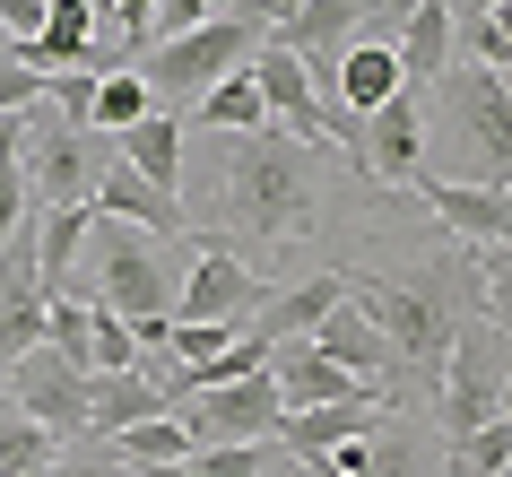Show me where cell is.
Returning <instances> with one entry per match:
<instances>
[{
	"label": "cell",
	"mask_w": 512,
	"mask_h": 477,
	"mask_svg": "<svg viewBox=\"0 0 512 477\" xmlns=\"http://www.w3.org/2000/svg\"><path fill=\"white\" fill-rule=\"evenodd\" d=\"M270 382H278V399H287V408H330V399H382L374 382L339 373L313 339H278V347H270ZM382 408H391V399H382Z\"/></svg>",
	"instance_id": "13"
},
{
	"label": "cell",
	"mask_w": 512,
	"mask_h": 477,
	"mask_svg": "<svg viewBox=\"0 0 512 477\" xmlns=\"http://www.w3.org/2000/svg\"><path fill=\"white\" fill-rule=\"evenodd\" d=\"M53 451H61V434H44L35 417H18V408L0 399V477H35V469H53Z\"/></svg>",
	"instance_id": "23"
},
{
	"label": "cell",
	"mask_w": 512,
	"mask_h": 477,
	"mask_svg": "<svg viewBox=\"0 0 512 477\" xmlns=\"http://www.w3.org/2000/svg\"><path fill=\"white\" fill-rule=\"evenodd\" d=\"M44 27V0H0V44H27Z\"/></svg>",
	"instance_id": "32"
},
{
	"label": "cell",
	"mask_w": 512,
	"mask_h": 477,
	"mask_svg": "<svg viewBox=\"0 0 512 477\" xmlns=\"http://www.w3.org/2000/svg\"><path fill=\"white\" fill-rule=\"evenodd\" d=\"M139 113H157V96H148V87H139V70H105V79H96V131H131Z\"/></svg>",
	"instance_id": "26"
},
{
	"label": "cell",
	"mask_w": 512,
	"mask_h": 477,
	"mask_svg": "<svg viewBox=\"0 0 512 477\" xmlns=\"http://www.w3.org/2000/svg\"><path fill=\"white\" fill-rule=\"evenodd\" d=\"M53 477H139V469H122V460H113L96 434H79L70 451H53Z\"/></svg>",
	"instance_id": "31"
},
{
	"label": "cell",
	"mask_w": 512,
	"mask_h": 477,
	"mask_svg": "<svg viewBox=\"0 0 512 477\" xmlns=\"http://www.w3.org/2000/svg\"><path fill=\"white\" fill-rule=\"evenodd\" d=\"M252 44H261V27L243 18V9H226V18H209V27H191V35H165V44H148V53L131 61L139 87L148 96H174V105H200L226 70H243L252 61Z\"/></svg>",
	"instance_id": "3"
},
{
	"label": "cell",
	"mask_w": 512,
	"mask_h": 477,
	"mask_svg": "<svg viewBox=\"0 0 512 477\" xmlns=\"http://www.w3.org/2000/svg\"><path fill=\"white\" fill-rule=\"evenodd\" d=\"M243 79H252V96H261V113H270V131H287V139H322V105H313V79H304V61H296V53L252 44Z\"/></svg>",
	"instance_id": "12"
},
{
	"label": "cell",
	"mask_w": 512,
	"mask_h": 477,
	"mask_svg": "<svg viewBox=\"0 0 512 477\" xmlns=\"http://www.w3.org/2000/svg\"><path fill=\"white\" fill-rule=\"evenodd\" d=\"M313 347H322L339 373H356V382H374L382 399H391V347H382V330L348 304V287H339V304H330L322 321H313Z\"/></svg>",
	"instance_id": "15"
},
{
	"label": "cell",
	"mask_w": 512,
	"mask_h": 477,
	"mask_svg": "<svg viewBox=\"0 0 512 477\" xmlns=\"http://www.w3.org/2000/svg\"><path fill=\"white\" fill-rule=\"evenodd\" d=\"M105 451L122 460V469H165V460L191 451V434L174 417H139V425H122V434H105Z\"/></svg>",
	"instance_id": "22"
},
{
	"label": "cell",
	"mask_w": 512,
	"mask_h": 477,
	"mask_svg": "<svg viewBox=\"0 0 512 477\" xmlns=\"http://www.w3.org/2000/svg\"><path fill=\"white\" fill-rule=\"evenodd\" d=\"M356 157H365V183L382 191H408L426 174V96H391V105L365 113L356 131Z\"/></svg>",
	"instance_id": "10"
},
{
	"label": "cell",
	"mask_w": 512,
	"mask_h": 477,
	"mask_svg": "<svg viewBox=\"0 0 512 477\" xmlns=\"http://www.w3.org/2000/svg\"><path fill=\"white\" fill-rule=\"evenodd\" d=\"M183 148H191V122H174V113H139L131 131H113V157L139 183H157L165 200H183Z\"/></svg>",
	"instance_id": "16"
},
{
	"label": "cell",
	"mask_w": 512,
	"mask_h": 477,
	"mask_svg": "<svg viewBox=\"0 0 512 477\" xmlns=\"http://www.w3.org/2000/svg\"><path fill=\"white\" fill-rule=\"evenodd\" d=\"M139 417H174L165 391L148 382V365H131V373H87V434H96V443L122 434V425H139Z\"/></svg>",
	"instance_id": "20"
},
{
	"label": "cell",
	"mask_w": 512,
	"mask_h": 477,
	"mask_svg": "<svg viewBox=\"0 0 512 477\" xmlns=\"http://www.w3.org/2000/svg\"><path fill=\"white\" fill-rule=\"evenodd\" d=\"M87 243H96V252H87V269H96V304H105L113 321H131V330L174 321V269L157 261V235L96 217V226H87Z\"/></svg>",
	"instance_id": "4"
},
{
	"label": "cell",
	"mask_w": 512,
	"mask_h": 477,
	"mask_svg": "<svg viewBox=\"0 0 512 477\" xmlns=\"http://www.w3.org/2000/svg\"><path fill=\"white\" fill-rule=\"evenodd\" d=\"M339 287H348V304L382 330L391 373L434 382V365H443V347H452V330H460L452 278H443V269H417V278H356V269H339Z\"/></svg>",
	"instance_id": "2"
},
{
	"label": "cell",
	"mask_w": 512,
	"mask_h": 477,
	"mask_svg": "<svg viewBox=\"0 0 512 477\" xmlns=\"http://www.w3.org/2000/svg\"><path fill=\"white\" fill-rule=\"evenodd\" d=\"M512 469V417H486L478 434L452 443V477H504Z\"/></svg>",
	"instance_id": "25"
},
{
	"label": "cell",
	"mask_w": 512,
	"mask_h": 477,
	"mask_svg": "<svg viewBox=\"0 0 512 477\" xmlns=\"http://www.w3.org/2000/svg\"><path fill=\"white\" fill-rule=\"evenodd\" d=\"M0 399H9L18 417H35L44 434H70V443L87 434V373L70 365V356H53V347H27V356L9 365V382H0Z\"/></svg>",
	"instance_id": "9"
},
{
	"label": "cell",
	"mask_w": 512,
	"mask_h": 477,
	"mask_svg": "<svg viewBox=\"0 0 512 477\" xmlns=\"http://www.w3.org/2000/svg\"><path fill=\"white\" fill-rule=\"evenodd\" d=\"M217 226H235L243 243H296L322 226V174L313 148L287 131H235L226 165H217Z\"/></svg>",
	"instance_id": "1"
},
{
	"label": "cell",
	"mask_w": 512,
	"mask_h": 477,
	"mask_svg": "<svg viewBox=\"0 0 512 477\" xmlns=\"http://www.w3.org/2000/svg\"><path fill=\"white\" fill-rule=\"evenodd\" d=\"M391 61H400V96H426L452 70V9L443 0H408V27L391 44Z\"/></svg>",
	"instance_id": "18"
},
{
	"label": "cell",
	"mask_w": 512,
	"mask_h": 477,
	"mask_svg": "<svg viewBox=\"0 0 512 477\" xmlns=\"http://www.w3.org/2000/svg\"><path fill=\"white\" fill-rule=\"evenodd\" d=\"M96 217H113V226H139V235H183L191 217H183V200H165L157 183H139L131 165L113 157L105 174H96V200H87Z\"/></svg>",
	"instance_id": "17"
},
{
	"label": "cell",
	"mask_w": 512,
	"mask_h": 477,
	"mask_svg": "<svg viewBox=\"0 0 512 477\" xmlns=\"http://www.w3.org/2000/svg\"><path fill=\"white\" fill-rule=\"evenodd\" d=\"M504 321H460L452 347H443V365H434V399H443V425H452V443L460 434H478L486 417H504Z\"/></svg>",
	"instance_id": "6"
},
{
	"label": "cell",
	"mask_w": 512,
	"mask_h": 477,
	"mask_svg": "<svg viewBox=\"0 0 512 477\" xmlns=\"http://www.w3.org/2000/svg\"><path fill=\"white\" fill-rule=\"evenodd\" d=\"M35 105H44V70L18 44H0V113H35Z\"/></svg>",
	"instance_id": "30"
},
{
	"label": "cell",
	"mask_w": 512,
	"mask_h": 477,
	"mask_svg": "<svg viewBox=\"0 0 512 477\" xmlns=\"http://www.w3.org/2000/svg\"><path fill=\"white\" fill-rule=\"evenodd\" d=\"M339 304V269H313V278H296V287H270L261 295V313H252V339H313V321Z\"/></svg>",
	"instance_id": "21"
},
{
	"label": "cell",
	"mask_w": 512,
	"mask_h": 477,
	"mask_svg": "<svg viewBox=\"0 0 512 477\" xmlns=\"http://www.w3.org/2000/svg\"><path fill=\"white\" fill-rule=\"evenodd\" d=\"M44 113H61L70 131H96V70H53L44 79Z\"/></svg>",
	"instance_id": "28"
},
{
	"label": "cell",
	"mask_w": 512,
	"mask_h": 477,
	"mask_svg": "<svg viewBox=\"0 0 512 477\" xmlns=\"http://www.w3.org/2000/svg\"><path fill=\"white\" fill-rule=\"evenodd\" d=\"M278 417H287V399H278L270 373L209 382V391L174 399V425L191 434V451H209V443H278Z\"/></svg>",
	"instance_id": "7"
},
{
	"label": "cell",
	"mask_w": 512,
	"mask_h": 477,
	"mask_svg": "<svg viewBox=\"0 0 512 477\" xmlns=\"http://www.w3.org/2000/svg\"><path fill=\"white\" fill-rule=\"evenodd\" d=\"M131 365H139L131 321H113L105 304H87V373H131Z\"/></svg>",
	"instance_id": "27"
},
{
	"label": "cell",
	"mask_w": 512,
	"mask_h": 477,
	"mask_svg": "<svg viewBox=\"0 0 512 477\" xmlns=\"http://www.w3.org/2000/svg\"><path fill=\"white\" fill-rule=\"evenodd\" d=\"M434 87H452V113H460V131H469V148H478L486 165V183L504 191V165H512V96H504V70H443Z\"/></svg>",
	"instance_id": "11"
},
{
	"label": "cell",
	"mask_w": 512,
	"mask_h": 477,
	"mask_svg": "<svg viewBox=\"0 0 512 477\" xmlns=\"http://www.w3.org/2000/svg\"><path fill=\"white\" fill-rule=\"evenodd\" d=\"M270 278L226 252V243H200V261L174 278V321H217V330H243V313H261Z\"/></svg>",
	"instance_id": "8"
},
{
	"label": "cell",
	"mask_w": 512,
	"mask_h": 477,
	"mask_svg": "<svg viewBox=\"0 0 512 477\" xmlns=\"http://www.w3.org/2000/svg\"><path fill=\"white\" fill-rule=\"evenodd\" d=\"M313 477H348V469H330V460H313Z\"/></svg>",
	"instance_id": "33"
},
{
	"label": "cell",
	"mask_w": 512,
	"mask_h": 477,
	"mask_svg": "<svg viewBox=\"0 0 512 477\" xmlns=\"http://www.w3.org/2000/svg\"><path fill=\"white\" fill-rule=\"evenodd\" d=\"M105 165H113V139H105V131H70V122L44 113V105L27 113V148H18L27 209H87Z\"/></svg>",
	"instance_id": "5"
},
{
	"label": "cell",
	"mask_w": 512,
	"mask_h": 477,
	"mask_svg": "<svg viewBox=\"0 0 512 477\" xmlns=\"http://www.w3.org/2000/svg\"><path fill=\"white\" fill-rule=\"evenodd\" d=\"M417 200H426V209L469 243V252H486V243L512 235V200H504L495 183H443V174H417Z\"/></svg>",
	"instance_id": "14"
},
{
	"label": "cell",
	"mask_w": 512,
	"mask_h": 477,
	"mask_svg": "<svg viewBox=\"0 0 512 477\" xmlns=\"http://www.w3.org/2000/svg\"><path fill=\"white\" fill-rule=\"evenodd\" d=\"M382 399H330V408H287L278 417V451H296V460H322V451L356 443V434H374Z\"/></svg>",
	"instance_id": "19"
},
{
	"label": "cell",
	"mask_w": 512,
	"mask_h": 477,
	"mask_svg": "<svg viewBox=\"0 0 512 477\" xmlns=\"http://www.w3.org/2000/svg\"><path fill=\"white\" fill-rule=\"evenodd\" d=\"M226 9H243V0H148V44L209 27V18H226Z\"/></svg>",
	"instance_id": "29"
},
{
	"label": "cell",
	"mask_w": 512,
	"mask_h": 477,
	"mask_svg": "<svg viewBox=\"0 0 512 477\" xmlns=\"http://www.w3.org/2000/svg\"><path fill=\"white\" fill-rule=\"evenodd\" d=\"M191 113H200V131H270V113H261V96H252L243 70H226V79H217Z\"/></svg>",
	"instance_id": "24"
}]
</instances>
